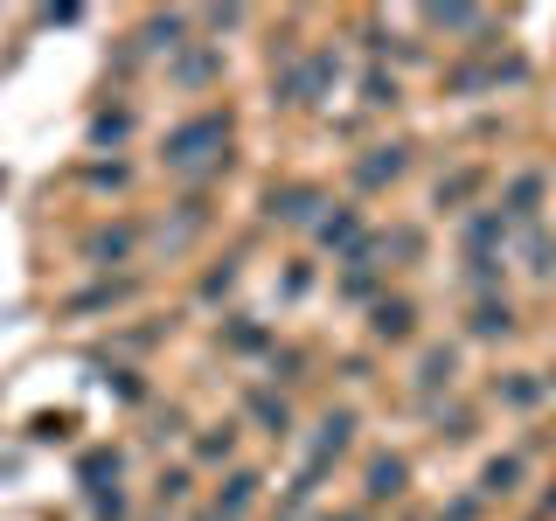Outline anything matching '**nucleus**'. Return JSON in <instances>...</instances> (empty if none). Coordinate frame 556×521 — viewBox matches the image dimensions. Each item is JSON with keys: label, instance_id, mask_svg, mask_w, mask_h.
Instances as JSON below:
<instances>
[{"label": "nucleus", "instance_id": "obj_1", "mask_svg": "<svg viewBox=\"0 0 556 521\" xmlns=\"http://www.w3.org/2000/svg\"><path fill=\"white\" fill-rule=\"evenodd\" d=\"M536 195H543V181H536V174H529V181H515V209H508V216H522V223H529V216H536Z\"/></svg>", "mask_w": 556, "mask_h": 521}]
</instances>
